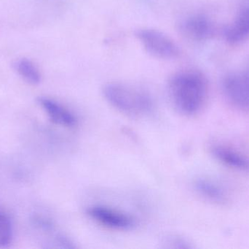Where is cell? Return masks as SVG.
<instances>
[{
	"label": "cell",
	"mask_w": 249,
	"mask_h": 249,
	"mask_svg": "<svg viewBox=\"0 0 249 249\" xmlns=\"http://www.w3.org/2000/svg\"><path fill=\"white\" fill-rule=\"evenodd\" d=\"M87 214L99 225L115 230H130L136 225L135 219L128 213L102 205L90 206Z\"/></svg>",
	"instance_id": "obj_4"
},
{
	"label": "cell",
	"mask_w": 249,
	"mask_h": 249,
	"mask_svg": "<svg viewBox=\"0 0 249 249\" xmlns=\"http://www.w3.org/2000/svg\"><path fill=\"white\" fill-rule=\"evenodd\" d=\"M211 152L216 160L225 166L243 172L249 171V159L241 152L223 146H213Z\"/></svg>",
	"instance_id": "obj_9"
},
{
	"label": "cell",
	"mask_w": 249,
	"mask_h": 249,
	"mask_svg": "<svg viewBox=\"0 0 249 249\" xmlns=\"http://www.w3.org/2000/svg\"><path fill=\"white\" fill-rule=\"evenodd\" d=\"M207 81L195 70L176 73L168 83V92L174 108L184 115H193L203 108L207 96Z\"/></svg>",
	"instance_id": "obj_1"
},
{
	"label": "cell",
	"mask_w": 249,
	"mask_h": 249,
	"mask_svg": "<svg viewBox=\"0 0 249 249\" xmlns=\"http://www.w3.org/2000/svg\"><path fill=\"white\" fill-rule=\"evenodd\" d=\"M222 89L234 106L249 110V70L228 75L222 82Z\"/></svg>",
	"instance_id": "obj_5"
},
{
	"label": "cell",
	"mask_w": 249,
	"mask_h": 249,
	"mask_svg": "<svg viewBox=\"0 0 249 249\" xmlns=\"http://www.w3.org/2000/svg\"><path fill=\"white\" fill-rule=\"evenodd\" d=\"M225 40L231 44H238L249 38V6L241 9L233 21L223 29Z\"/></svg>",
	"instance_id": "obj_8"
},
{
	"label": "cell",
	"mask_w": 249,
	"mask_h": 249,
	"mask_svg": "<svg viewBox=\"0 0 249 249\" xmlns=\"http://www.w3.org/2000/svg\"><path fill=\"white\" fill-rule=\"evenodd\" d=\"M13 233V225L10 218L0 211V248H5L10 245Z\"/></svg>",
	"instance_id": "obj_12"
},
{
	"label": "cell",
	"mask_w": 249,
	"mask_h": 249,
	"mask_svg": "<svg viewBox=\"0 0 249 249\" xmlns=\"http://www.w3.org/2000/svg\"><path fill=\"white\" fill-rule=\"evenodd\" d=\"M183 36L190 40L202 42L213 36L215 29L212 20L203 14H194L183 19L179 24Z\"/></svg>",
	"instance_id": "obj_6"
},
{
	"label": "cell",
	"mask_w": 249,
	"mask_h": 249,
	"mask_svg": "<svg viewBox=\"0 0 249 249\" xmlns=\"http://www.w3.org/2000/svg\"><path fill=\"white\" fill-rule=\"evenodd\" d=\"M136 38L148 54L160 59H174L178 57L179 48L174 40L160 31L141 29Z\"/></svg>",
	"instance_id": "obj_3"
},
{
	"label": "cell",
	"mask_w": 249,
	"mask_h": 249,
	"mask_svg": "<svg viewBox=\"0 0 249 249\" xmlns=\"http://www.w3.org/2000/svg\"><path fill=\"white\" fill-rule=\"evenodd\" d=\"M14 67L19 76L27 83L36 85L41 81L40 73L30 60L20 58L15 62Z\"/></svg>",
	"instance_id": "obj_11"
},
{
	"label": "cell",
	"mask_w": 249,
	"mask_h": 249,
	"mask_svg": "<svg viewBox=\"0 0 249 249\" xmlns=\"http://www.w3.org/2000/svg\"><path fill=\"white\" fill-rule=\"evenodd\" d=\"M195 188L200 195L216 203H225L227 200L225 190L211 180L200 178L195 183Z\"/></svg>",
	"instance_id": "obj_10"
},
{
	"label": "cell",
	"mask_w": 249,
	"mask_h": 249,
	"mask_svg": "<svg viewBox=\"0 0 249 249\" xmlns=\"http://www.w3.org/2000/svg\"><path fill=\"white\" fill-rule=\"evenodd\" d=\"M104 96L117 111L131 117L148 115L153 110L150 95L143 89L122 83H108L103 89Z\"/></svg>",
	"instance_id": "obj_2"
},
{
	"label": "cell",
	"mask_w": 249,
	"mask_h": 249,
	"mask_svg": "<svg viewBox=\"0 0 249 249\" xmlns=\"http://www.w3.org/2000/svg\"><path fill=\"white\" fill-rule=\"evenodd\" d=\"M38 102L53 124L64 127H73L77 124V117L62 104L48 97H39Z\"/></svg>",
	"instance_id": "obj_7"
}]
</instances>
